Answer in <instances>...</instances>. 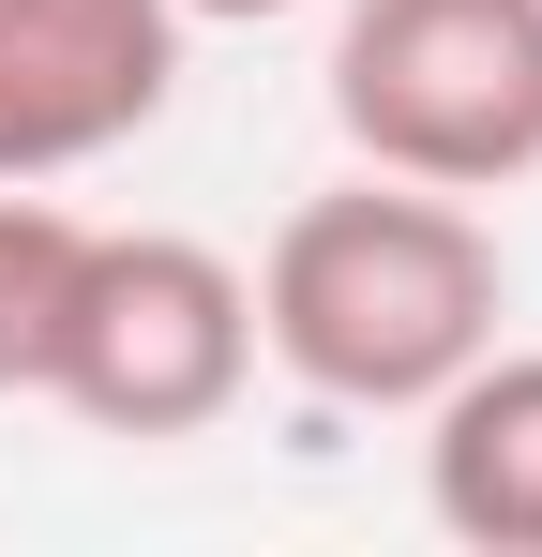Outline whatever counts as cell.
Wrapping results in <instances>:
<instances>
[{"mask_svg":"<svg viewBox=\"0 0 542 557\" xmlns=\"http://www.w3.org/2000/svg\"><path fill=\"white\" fill-rule=\"evenodd\" d=\"M76 272H90V226L46 182H0V392H46V376H61Z\"/></svg>","mask_w":542,"mask_h":557,"instance_id":"8992f818","label":"cell"},{"mask_svg":"<svg viewBox=\"0 0 542 557\" xmlns=\"http://www.w3.org/2000/svg\"><path fill=\"white\" fill-rule=\"evenodd\" d=\"M181 91V0H0V182H76Z\"/></svg>","mask_w":542,"mask_h":557,"instance_id":"277c9868","label":"cell"},{"mask_svg":"<svg viewBox=\"0 0 542 557\" xmlns=\"http://www.w3.org/2000/svg\"><path fill=\"white\" fill-rule=\"evenodd\" d=\"M242 376H257V272H226L181 226H90L46 407H76L106 437H211Z\"/></svg>","mask_w":542,"mask_h":557,"instance_id":"3957f363","label":"cell"},{"mask_svg":"<svg viewBox=\"0 0 542 557\" xmlns=\"http://www.w3.org/2000/svg\"><path fill=\"white\" fill-rule=\"evenodd\" d=\"M497 317H513L497 226L438 182H392V166L301 196L257 257V347L317 407H438L497 347Z\"/></svg>","mask_w":542,"mask_h":557,"instance_id":"6da1fadb","label":"cell"},{"mask_svg":"<svg viewBox=\"0 0 542 557\" xmlns=\"http://www.w3.org/2000/svg\"><path fill=\"white\" fill-rule=\"evenodd\" d=\"M181 15H286V0H181Z\"/></svg>","mask_w":542,"mask_h":557,"instance_id":"52a82bcc","label":"cell"},{"mask_svg":"<svg viewBox=\"0 0 542 557\" xmlns=\"http://www.w3.org/2000/svg\"><path fill=\"white\" fill-rule=\"evenodd\" d=\"M422 512L482 557H542V347H482L422 407Z\"/></svg>","mask_w":542,"mask_h":557,"instance_id":"5b68a950","label":"cell"},{"mask_svg":"<svg viewBox=\"0 0 542 557\" xmlns=\"http://www.w3.org/2000/svg\"><path fill=\"white\" fill-rule=\"evenodd\" d=\"M332 121L392 182L513 196L542 166V0H347Z\"/></svg>","mask_w":542,"mask_h":557,"instance_id":"7a4b0ae2","label":"cell"}]
</instances>
